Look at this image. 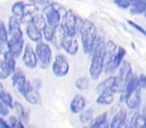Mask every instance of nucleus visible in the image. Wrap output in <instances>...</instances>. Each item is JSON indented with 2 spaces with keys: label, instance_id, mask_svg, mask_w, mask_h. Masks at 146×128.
I'll list each match as a JSON object with an SVG mask.
<instances>
[{
  "label": "nucleus",
  "instance_id": "nucleus-21",
  "mask_svg": "<svg viewBox=\"0 0 146 128\" xmlns=\"http://www.w3.org/2000/svg\"><path fill=\"white\" fill-rule=\"evenodd\" d=\"M2 56H3V61H5L9 72L13 74L16 70V57H15V55L10 50H7Z\"/></svg>",
  "mask_w": 146,
  "mask_h": 128
},
{
  "label": "nucleus",
  "instance_id": "nucleus-31",
  "mask_svg": "<svg viewBox=\"0 0 146 128\" xmlns=\"http://www.w3.org/2000/svg\"><path fill=\"white\" fill-rule=\"evenodd\" d=\"M107 121V113L106 112H104V113H102V114H99L96 119H94V121H92V123H91V126L89 127V128H99L103 123H105Z\"/></svg>",
  "mask_w": 146,
  "mask_h": 128
},
{
  "label": "nucleus",
  "instance_id": "nucleus-9",
  "mask_svg": "<svg viewBox=\"0 0 146 128\" xmlns=\"http://www.w3.org/2000/svg\"><path fill=\"white\" fill-rule=\"evenodd\" d=\"M59 45L60 47L70 55H75L79 49L78 41L75 37H67V35H60L59 37Z\"/></svg>",
  "mask_w": 146,
  "mask_h": 128
},
{
  "label": "nucleus",
  "instance_id": "nucleus-39",
  "mask_svg": "<svg viewBox=\"0 0 146 128\" xmlns=\"http://www.w3.org/2000/svg\"><path fill=\"white\" fill-rule=\"evenodd\" d=\"M138 83H139V87L141 89L146 88V75L145 74L141 73V74L138 75Z\"/></svg>",
  "mask_w": 146,
  "mask_h": 128
},
{
  "label": "nucleus",
  "instance_id": "nucleus-35",
  "mask_svg": "<svg viewBox=\"0 0 146 128\" xmlns=\"http://www.w3.org/2000/svg\"><path fill=\"white\" fill-rule=\"evenodd\" d=\"M30 3H33V5H36L38 7L39 6H42L43 8H46L47 6H49L51 3L50 0H27Z\"/></svg>",
  "mask_w": 146,
  "mask_h": 128
},
{
  "label": "nucleus",
  "instance_id": "nucleus-15",
  "mask_svg": "<svg viewBox=\"0 0 146 128\" xmlns=\"http://www.w3.org/2000/svg\"><path fill=\"white\" fill-rule=\"evenodd\" d=\"M86 107V99L81 95H75L70 104V110L72 113H80Z\"/></svg>",
  "mask_w": 146,
  "mask_h": 128
},
{
  "label": "nucleus",
  "instance_id": "nucleus-19",
  "mask_svg": "<svg viewBox=\"0 0 146 128\" xmlns=\"http://www.w3.org/2000/svg\"><path fill=\"white\" fill-rule=\"evenodd\" d=\"M114 94L115 93H113L110 89L104 90V91L99 93V96L97 97L96 103L99 104V105H110L114 101Z\"/></svg>",
  "mask_w": 146,
  "mask_h": 128
},
{
  "label": "nucleus",
  "instance_id": "nucleus-27",
  "mask_svg": "<svg viewBox=\"0 0 146 128\" xmlns=\"http://www.w3.org/2000/svg\"><path fill=\"white\" fill-rule=\"evenodd\" d=\"M34 25H35V27H38L40 31H43V29L46 27V25H47V21H46V17L44 16H42V15H40V14H36V15H34V17L32 18V21H31Z\"/></svg>",
  "mask_w": 146,
  "mask_h": 128
},
{
  "label": "nucleus",
  "instance_id": "nucleus-46",
  "mask_svg": "<svg viewBox=\"0 0 146 128\" xmlns=\"http://www.w3.org/2000/svg\"><path fill=\"white\" fill-rule=\"evenodd\" d=\"M0 22H1V21H0Z\"/></svg>",
  "mask_w": 146,
  "mask_h": 128
},
{
  "label": "nucleus",
  "instance_id": "nucleus-42",
  "mask_svg": "<svg viewBox=\"0 0 146 128\" xmlns=\"http://www.w3.org/2000/svg\"><path fill=\"white\" fill-rule=\"evenodd\" d=\"M129 128H132V127H131V122L129 123Z\"/></svg>",
  "mask_w": 146,
  "mask_h": 128
},
{
  "label": "nucleus",
  "instance_id": "nucleus-13",
  "mask_svg": "<svg viewBox=\"0 0 146 128\" xmlns=\"http://www.w3.org/2000/svg\"><path fill=\"white\" fill-rule=\"evenodd\" d=\"M11 81H13V86L17 89V91L21 93L27 80L25 78L24 72L22 70H19V69H16L15 72L11 74Z\"/></svg>",
  "mask_w": 146,
  "mask_h": 128
},
{
  "label": "nucleus",
  "instance_id": "nucleus-43",
  "mask_svg": "<svg viewBox=\"0 0 146 128\" xmlns=\"http://www.w3.org/2000/svg\"><path fill=\"white\" fill-rule=\"evenodd\" d=\"M144 14H145V17H146V11H145V13H144Z\"/></svg>",
  "mask_w": 146,
  "mask_h": 128
},
{
  "label": "nucleus",
  "instance_id": "nucleus-40",
  "mask_svg": "<svg viewBox=\"0 0 146 128\" xmlns=\"http://www.w3.org/2000/svg\"><path fill=\"white\" fill-rule=\"evenodd\" d=\"M17 128H25V126H24V122L23 121H18V126H17Z\"/></svg>",
  "mask_w": 146,
  "mask_h": 128
},
{
  "label": "nucleus",
  "instance_id": "nucleus-24",
  "mask_svg": "<svg viewBox=\"0 0 146 128\" xmlns=\"http://www.w3.org/2000/svg\"><path fill=\"white\" fill-rule=\"evenodd\" d=\"M132 128H146V117L143 114H136L131 120Z\"/></svg>",
  "mask_w": 146,
  "mask_h": 128
},
{
  "label": "nucleus",
  "instance_id": "nucleus-5",
  "mask_svg": "<svg viewBox=\"0 0 146 128\" xmlns=\"http://www.w3.org/2000/svg\"><path fill=\"white\" fill-rule=\"evenodd\" d=\"M8 40V50H10L15 57H19L21 54L24 51V39H23V32L22 30L15 31L11 34H9Z\"/></svg>",
  "mask_w": 146,
  "mask_h": 128
},
{
  "label": "nucleus",
  "instance_id": "nucleus-33",
  "mask_svg": "<svg viewBox=\"0 0 146 128\" xmlns=\"http://www.w3.org/2000/svg\"><path fill=\"white\" fill-rule=\"evenodd\" d=\"M10 74L11 73L9 72V70H8V67H7L3 58L2 59L0 58V79H7Z\"/></svg>",
  "mask_w": 146,
  "mask_h": 128
},
{
  "label": "nucleus",
  "instance_id": "nucleus-2",
  "mask_svg": "<svg viewBox=\"0 0 146 128\" xmlns=\"http://www.w3.org/2000/svg\"><path fill=\"white\" fill-rule=\"evenodd\" d=\"M90 55H91V62H90L89 73L92 79H98L102 72L104 71V56H105V43L100 40V38Z\"/></svg>",
  "mask_w": 146,
  "mask_h": 128
},
{
  "label": "nucleus",
  "instance_id": "nucleus-18",
  "mask_svg": "<svg viewBox=\"0 0 146 128\" xmlns=\"http://www.w3.org/2000/svg\"><path fill=\"white\" fill-rule=\"evenodd\" d=\"M140 87H138L132 94L130 97H128V99L125 101V104L130 109V110H136L139 107L140 105V99H141V96H140Z\"/></svg>",
  "mask_w": 146,
  "mask_h": 128
},
{
  "label": "nucleus",
  "instance_id": "nucleus-16",
  "mask_svg": "<svg viewBox=\"0 0 146 128\" xmlns=\"http://www.w3.org/2000/svg\"><path fill=\"white\" fill-rule=\"evenodd\" d=\"M8 30L6 29L5 24L2 22H0V54L3 55L7 50H8Z\"/></svg>",
  "mask_w": 146,
  "mask_h": 128
},
{
  "label": "nucleus",
  "instance_id": "nucleus-23",
  "mask_svg": "<svg viewBox=\"0 0 146 128\" xmlns=\"http://www.w3.org/2000/svg\"><path fill=\"white\" fill-rule=\"evenodd\" d=\"M21 18L16 17V16H10L9 17V21H8V33L11 34L13 32L15 31H18L21 30Z\"/></svg>",
  "mask_w": 146,
  "mask_h": 128
},
{
  "label": "nucleus",
  "instance_id": "nucleus-14",
  "mask_svg": "<svg viewBox=\"0 0 146 128\" xmlns=\"http://www.w3.org/2000/svg\"><path fill=\"white\" fill-rule=\"evenodd\" d=\"M25 31H26V35L29 37V39L32 40L33 42H40L42 40V38H43L42 31H40L38 27H35V25L32 22L26 24Z\"/></svg>",
  "mask_w": 146,
  "mask_h": 128
},
{
  "label": "nucleus",
  "instance_id": "nucleus-4",
  "mask_svg": "<svg viewBox=\"0 0 146 128\" xmlns=\"http://www.w3.org/2000/svg\"><path fill=\"white\" fill-rule=\"evenodd\" d=\"M35 54L38 57V62L42 69H46L50 65L51 58H52V53L47 42H36L35 45Z\"/></svg>",
  "mask_w": 146,
  "mask_h": 128
},
{
  "label": "nucleus",
  "instance_id": "nucleus-41",
  "mask_svg": "<svg viewBox=\"0 0 146 128\" xmlns=\"http://www.w3.org/2000/svg\"><path fill=\"white\" fill-rule=\"evenodd\" d=\"M99 128H110V125H108V122L106 121V122H105V123H103V125H102Z\"/></svg>",
  "mask_w": 146,
  "mask_h": 128
},
{
  "label": "nucleus",
  "instance_id": "nucleus-22",
  "mask_svg": "<svg viewBox=\"0 0 146 128\" xmlns=\"http://www.w3.org/2000/svg\"><path fill=\"white\" fill-rule=\"evenodd\" d=\"M17 114V118L23 121V122H26L29 120V111L23 106L22 103L19 102H14V107H13Z\"/></svg>",
  "mask_w": 146,
  "mask_h": 128
},
{
  "label": "nucleus",
  "instance_id": "nucleus-38",
  "mask_svg": "<svg viewBox=\"0 0 146 128\" xmlns=\"http://www.w3.org/2000/svg\"><path fill=\"white\" fill-rule=\"evenodd\" d=\"M9 107L5 104V103H2L1 101H0V115L1 117H6V115H8L9 114V110H8Z\"/></svg>",
  "mask_w": 146,
  "mask_h": 128
},
{
  "label": "nucleus",
  "instance_id": "nucleus-7",
  "mask_svg": "<svg viewBox=\"0 0 146 128\" xmlns=\"http://www.w3.org/2000/svg\"><path fill=\"white\" fill-rule=\"evenodd\" d=\"M51 70L56 77H59V78L65 77L70 71V65H68L67 58L62 54L56 55V57L51 64Z\"/></svg>",
  "mask_w": 146,
  "mask_h": 128
},
{
  "label": "nucleus",
  "instance_id": "nucleus-17",
  "mask_svg": "<svg viewBox=\"0 0 146 128\" xmlns=\"http://www.w3.org/2000/svg\"><path fill=\"white\" fill-rule=\"evenodd\" d=\"M38 9L39 7L36 5H33V3H29V5H25L24 7V14H23V17L21 18L22 22L24 23H30L32 21V18L34 17V15L38 14Z\"/></svg>",
  "mask_w": 146,
  "mask_h": 128
},
{
  "label": "nucleus",
  "instance_id": "nucleus-36",
  "mask_svg": "<svg viewBox=\"0 0 146 128\" xmlns=\"http://www.w3.org/2000/svg\"><path fill=\"white\" fill-rule=\"evenodd\" d=\"M18 121H19V119H18L17 117H15V115H9L8 119H7V122L9 123V126H10L11 128H17Z\"/></svg>",
  "mask_w": 146,
  "mask_h": 128
},
{
  "label": "nucleus",
  "instance_id": "nucleus-34",
  "mask_svg": "<svg viewBox=\"0 0 146 128\" xmlns=\"http://www.w3.org/2000/svg\"><path fill=\"white\" fill-rule=\"evenodd\" d=\"M131 1H132V0H114V3H115L117 7L122 8V9H127V8L130 7Z\"/></svg>",
  "mask_w": 146,
  "mask_h": 128
},
{
  "label": "nucleus",
  "instance_id": "nucleus-8",
  "mask_svg": "<svg viewBox=\"0 0 146 128\" xmlns=\"http://www.w3.org/2000/svg\"><path fill=\"white\" fill-rule=\"evenodd\" d=\"M139 87V83H138V77L136 74H131V77L129 78V80L125 82L122 91H121V96H120V102H123L125 103V101L128 99V97L131 96V94Z\"/></svg>",
  "mask_w": 146,
  "mask_h": 128
},
{
  "label": "nucleus",
  "instance_id": "nucleus-20",
  "mask_svg": "<svg viewBox=\"0 0 146 128\" xmlns=\"http://www.w3.org/2000/svg\"><path fill=\"white\" fill-rule=\"evenodd\" d=\"M129 9L132 15L145 13L146 11V0H132Z\"/></svg>",
  "mask_w": 146,
  "mask_h": 128
},
{
  "label": "nucleus",
  "instance_id": "nucleus-1",
  "mask_svg": "<svg viewBox=\"0 0 146 128\" xmlns=\"http://www.w3.org/2000/svg\"><path fill=\"white\" fill-rule=\"evenodd\" d=\"M78 31L81 37L83 51L86 54H91L95 46L97 45V42L99 40L96 25L89 19L79 18L78 19Z\"/></svg>",
  "mask_w": 146,
  "mask_h": 128
},
{
  "label": "nucleus",
  "instance_id": "nucleus-30",
  "mask_svg": "<svg viewBox=\"0 0 146 128\" xmlns=\"http://www.w3.org/2000/svg\"><path fill=\"white\" fill-rule=\"evenodd\" d=\"M92 115H94V111H92V109L83 110L82 112H80V117H79V120H80V122H82V123H87V122L91 121V119H92Z\"/></svg>",
  "mask_w": 146,
  "mask_h": 128
},
{
  "label": "nucleus",
  "instance_id": "nucleus-25",
  "mask_svg": "<svg viewBox=\"0 0 146 128\" xmlns=\"http://www.w3.org/2000/svg\"><path fill=\"white\" fill-rule=\"evenodd\" d=\"M0 101L2 103H5L8 107H14V101H13L10 93L5 90L3 88H0Z\"/></svg>",
  "mask_w": 146,
  "mask_h": 128
},
{
  "label": "nucleus",
  "instance_id": "nucleus-44",
  "mask_svg": "<svg viewBox=\"0 0 146 128\" xmlns=\"http://www.w3.org/2000/svg\"><path fill=\"white\" fill-rule=\"evenodd\" d=\"M0 128H3V127H2V126H1V125H0Z\"/></svg>",
  "mask_w": 146,
  "mask_h": 128
},
{
  "label": "nucleus",
  "instance_id": "nucleus-10",
  "mask_svg": "<svg viewBox=\"0 0 146 128\" xmlns=\"http://www.w3.org/2000/svg\"><path fill=\"white\" fill-rule=\"evenodd\" d=\"M21 95L30 103V104H38L40 102V97H39V93L36 91V89L33 87V85L30 81H26L24 88L21 91Z\"/></svg>",
  "mask_w": 146,
  "mask_h": 128
},
{
  "label": "nucleus",
  "instance_id": "nucleus-45",
  "mask_svg": "<svg viewBox=\"0 0 146 128\" xmlns=\"http://www.w3.org/2000/svg\"><path fill=\"white\" fill-rule=\"evenodd\" d=\"M88 128H89V127H88Z\"/></svg>",
  "mask_w": 146,
  "mask_h": 128
},
{
  "label": "nucleus",
  "instance_id": "nucleus-3",
  "mask_svg": "<svg viewBox=\"0 0 146 128\" xmlns=\"http://www.w3.org/2000/svg\"><path fill=\"white\" fill-rule=\"evenodd\" d=\"M78 19L79 17H76L72 10L64 11L59 25V35L75 37L78 32Z\"/></svg>",
  "mask_w": 146,
  "mask_h": 128
},
{
  "label": "nucleus",
  "instance_id": "nucleus-37",
  "mask_svg": "<svg viewBox=\"0 0 146 128\" xmlns=\"http://www.w3.org/2000/svg\"><path fill=\"white\" fill-rule=\"evenodd\" d=\"M128 24H129L130 26H132V27H133L135 30H137L138 32H140V33H141L143 35H145V37H146V30H145V29H143V27H141L140 25H138V24L133 23L132 21H128Z\"/></svg>",
  "mask_w": 146,
  "mask_h": 128
},
{
  "label": "nucleus",
  "instance_id": "nucleus-26",
  "mask_svg": "<svg viewBox=\"0 0 146 128\" xmlns=\"http://www.w3.org/2000/svg\"><path fill=\"white\" fill-rule=\"evenodd\" d=\"M24 2L23 1H17L15 2L13 6H11V13L14 16L18 17V18H22L23 17V14H24Z\"/></svg>",
  "mask_w": 146,
  "mask_h": 128
},
{
  "label": "nucleus",
  "instance_id": "nucleus-28",
  "mask_svg": "<svg viewBox=\"0 0 146 128\" xmlns=\"http://www.w3.org/2000/svg\"><path fill=\"white\" fill-rule=\"evenodd\" d=\"M124 55H125V49L123 47H117V50H116V54H115V57H114V67H115V70L119 69L120 65L122 64Z\"/></svg>",
  "mask_w": 146,
  "mask_h": 128
},
{
  "label": "nucleus",
  "instance_id": "nucleus-32",
  "mask_svg": "<svg viewBox=\"0 0 146 128\" xmlns=\"http://www.w3.org/2000/svg\"><path fill=\"white\" fill-rule=\"evenodd\" d=\"M75 87L79 90H86L89 87V79L86 77H81L79 79H76L75 81Z\"/></svg>",
  "mask_w": 146,
  "mask_h": 128
},
{
  "label": "nucleus",
  "instance_id": "nucleus-12",
  "mask_svg": "<svg viewBox=\"0 0 146 128\" xmlns=\"http://www.w3.org/2000/svg\"><path fill=\"white\" fill-rule=\"evenodd\" d=\"M127 125V110L120 109V111L116 112V114L112 118L110 128H124Z\"/></svg>",
  "mask_w": 146,
  "mask_h": 128
},
{
  "label": "nucleus",
  "instance_id": "nucleus-29",
  "mask_svg": "<svg viewBox=\"0 0 146 128\" xmlns=\"http://www.w3.org/2000/svg\"><path fill=\"white\" fill-rule=\"evenodd\" d=\"M55 34H56V29L50 27L49 25H46V27L42 31V35L46 41H52L55 38Z\"/></svg>",
  "mask_w": 146,
  "mask_h": 128
},
{
  "label": "nucleus",
  "instance_id": "nucleus-6",
  "mask_svg": "<svg viewBox=\"0 0 146 128\" xmlns=\"http://www.w3.org/2000/svg\"><path fill=\"white\" fill-rule=\"evenodd\" d=\"M117 47L113 41H107L105 43V56H104V72L113 73L115 71L114 67V57L116 54Z\"/></svg>",
  "mask_w": 146,
  "mask_h": 128
},
{
  "label": "nucleus",
  "instance_id": "nucleus-11",
  "mask_svg": "<svg viewBox=\"0 0 146 128\" xmlns=\"http://www.w3.org/2000/svg\"><path fill=\"white\" fill-rule=\"evenodd\" d=\"M23 62H24L25 66H27L29 69H34L38 65V57L35 54V49H33L30 45H26L24 47Z\"/></svg>",
  "mask_w": 146,
  "mask_h": 128
}]
</instances>
